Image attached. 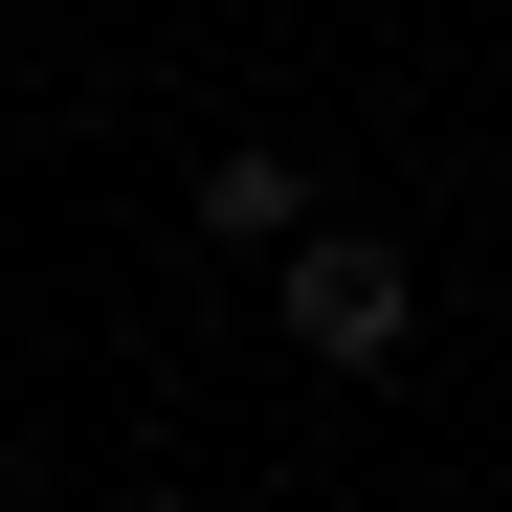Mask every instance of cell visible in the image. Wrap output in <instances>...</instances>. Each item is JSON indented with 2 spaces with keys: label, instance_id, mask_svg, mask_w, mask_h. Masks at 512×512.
<instances>
[{
  "label": "cell",
  "instance_id": "cell-1",
  "mask_svg": "<svg viewBox=\"0 0 512 512\" xmlns=\"http://www.w3.org/2000/svg\"><path fill=\"white\" fill-rule=\"evenodd\" d=\"M268 334H290L312 379H401L423 357V268H401L379 223H290L268 245Z\"/></svg>",
  "mask_w": 512,
  "mask_h": 512
},
{
  "label": "cell",
  "instance_id": "cell-2",
  "mask_svg": "<svg viewBox=\"0 0 512 512\" xmlns=\"http://www.w3.org/2000/svg\"><path fill=\"white\" fill-rule=\"evenodd\" d=\"M290 223H312V156H268V134L201 156V245H290Z\"/></svg>",
  "mask_w": 512,
  "mask_h": 512
}]
</instances>
